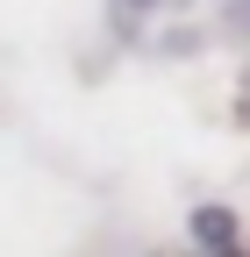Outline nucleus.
Wrapping results in <instances>:
<instances>
[{
  "mask_svg": "<svg viewBox=\"0 0 250 257\" xmlns=\"http://www.w3.org/2000/svg\"><path fill=\"white\" fill-rule=\"evenodd\" d=\"M214 257H250V250H243V243H229V250H214Z\"/></svg>",
  "mask_w": 250,
  "mask_h": 257,
  "instance_id": "obj_2",
  "label": "nucleus"
},
{
  "mask_svg": "<svg viewBox=\"0 0 250 257\" xmlns=\"http://www.w3.org/2000/svg\"><path fill=\"white\" fill-rule=\"evenodd\" d=\"M193 243L214 257V250H229L236 243V214L229 207H193Z\"/></svg>",
  "mask_w": 250,
  "mask_h": 257,
  "instance_id": "obj_1",
  "label": "nucleus"
}]
</instances>
